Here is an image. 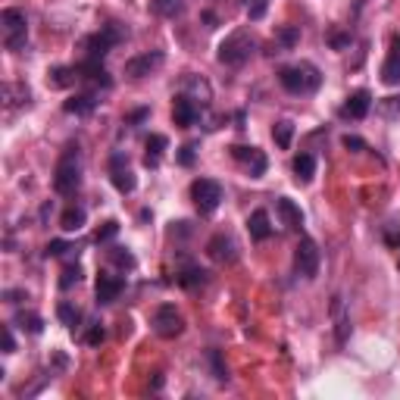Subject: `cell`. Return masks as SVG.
<instances>
[{"mask_svg":"<svg viewBox=\"0 0 400 400\" xmlns=\"http://www.w3.org/2000/svg\"><path fill=\"white\" fill-rule=\"evenodd\" d=\"M278 82L288 94H313L322 85V73L313 63H294L278 69Z\"/></svg>","mask_w":400,"mask_h":400,"instance_id":"obj_1","label":"cell"},{"mask_svg":"<svg viewBox=\"0 0 400 400\" xmlns=\"http://www.w3.org/2000/svg\"><path fill=\"white\" fill-rule=\"evenodd\" d=\"M82 182V160H79V144H69L59 157L57 169H53V188L57 194H75Z\"/></svg>","mask_w":400,"mask_h":400,"instance_id":"obj_2","label":"cell"},{"mask_svg":"<svg viewBox=\"0 0 400 400\" xmlns=\"http://www.w3.org/2000/svg\"><path fill=\"white\" fill-rule=\"evenodd\" d=\"M256 50V38L247 32V28H238V32H231L229 38L219 44V63L222 66H244L250 57H254Z\"/></svg>","mask_w":400,"mask_h":400,"instance_id":"obj_3","label":"cell"},{"mask_svg":"<svg viewBox=\"0 0 400 400\" xmlns=\"http://www.w3.org/2000/svg\"><path fill=\"white\" fill-rule=\"evenodd\" d=\"M0 35H3V44L7 50H22L26 47V38H28V19L22 10L16 7H7L0 13Z\"/></svg>","mask_w":400,"mask_h":400,"instance_id":"obj_4","label":"cell"},{"mask_svg":"<svg viewBox=\"0 0 400 400\" xmlns=\"http://www.w3.org/2000/svg\"><path fill=\"white\" fill-rule=\"evenodd\" d=\"M119 41H125V28L116 26V22H110V26H104L100 32H94L91 38L85 41V50H88V59H104L106 53L113 50V47L119 44Z\"/></svg>","mask_w":400,"mask_h":400,"instance_id":"obj_5","label":"cell"},{"mask_svg":"<svg viewBox=\"0 0 400 400\" xmlns=\"http://www.w3.org/2000/svg\"><path fill=\"white\" fill-rule=\"evenodd\" d=\"M191 197H194V207L200 213H216L222 204V184L213 182V178H197L191 184Z\"/></svg>","mask_w":400,"mask_h":400,"instance_id":"obj_6","label":"cell"},{"mask_svg":"<svg viewBox=\"0 0 400 400\" xmlns=\"http://www.w3.org/2000/svg\"><path fill=\"white\" fill-rule=\"evenodd\" d=\"M319 263H322V256H319L316 241H313V238H301V244H297V250H294V269H297V276L316 278V276H319Z\"/></svg>","mask_w":400,"mask_h":400,"instance_id":"obj_7","label":"cell"},{"mask_svg":"<svg viewBox=\"0 0 400 400\" xmlns=\"http://www.w3.org/2000/svg\"><path fill=\"white\" fill-rule=\"evenodd\" d=\"M153 332H157L160 338H166V341H172V338H178L184 332V319L182 313H178L172 303H163V307L153 313Z\"/></svg>","mask_w":400,"mask_h":400,"instance_id":"obj_8","label":"cell"},{"mask_svg":"<svg viewBox=\"0 0 400 400\" xmlns=\"http://www.w3.org/2000/svg\"><path fill=\"white\" fill-rule=\"evenodd\" d=\"M163 63H166V53H163V50L141 53V57H131L128 63H125V75H128V79H144V75L157 73Z\"/></svg>","mask_w":400,"mask_h":400,"instance_id":"obj_9","label":"cell"},{"mask_svg":"<svg viewBox=\"0 0 400 400\" xmlns=\"http://www.w3.org/2000/svg\"><path fill=\"white\" fill-rule=\"evenodd\" d=\"M231 157L238 160V163H244L247 166V172H250V178H260L263 172H266V153L260 151V147H244V144H235L231 147Z\"/></svg>","mask_w":400,"mask_h":400,"instance_id":"obj_10","label":"cell"},{"mask_svg":"<svg viewBox=\"0 0 400 400\" xmlns=\"http://www.w3.org/2000/svg\"><path fill=\"white\" fill-rule=\"evenodd\" d=\"M197 116H200V106H197V100H191L188 94H178V97L172 100V122H175L178 128L194 125Z\"/></svg>","mask_w":400,"mask_h":400,"instance_id":"obj_11","label":"cell"},{"mask_svg":"<svg viewBox=\"0 0 400 400\" xmlns=\"http://www.w3.org/2000/svg\"><path fill=\"white\" fill-rule=\"evenodd\" d=\"M122 288H125V282H122L119 276L100 272V276H97V288H94V294H97V303H113V301H119Z\"/></svg>","mask_w":400,"mask_h":400,"instance_id":"obj_12","label":"cell"},{"mask_svg":"<svg viewBox=\"0 0 400 400\" xmlns=\"http://www.w3.org/2000/svg\"><path fill=\"white\" fill-rule=\"evenodd\" d=\"M110 175H113V184H116L119 194H131L135 191V184H138V178H135V172L125 166L122 157H113L110 163Z\"/></svg>","mask_w":400,"mask_h":400,"instance_id":"obj_13","label":"cell"},{"mask_svg":"<svg viewBox=\"0 0 400 400\" xmlns=\"http://www.w3.org/2000/svg\"><path fill=\"white\" fill-rule=\"evenodd\" d=\"M235 250H238V247H235V241H231L229 235H213L210 244H207V254H210L216 263H231V260L238 256Z\"/></svg>","mask_w":400,"mask_h":400,"instance_id":"obj_14","label":"cell"},{"mask_svg":"<svg viewBox=\"0 0 400 400\" xmlns=\"http://www.w3.org/2000/svg\"><path fill=\"white\" fill-rule=\"evenodd\" d=\"M63 110L69 113V116H91V113L97 110V94H94V91L75 94V97H69L63 104Z\"/></svg>","mask_w":400,"mask_h":400,"instance_id":"obj_15","label":"cell"},{"mask_svg":"<svg viewBox=\"0 0 400 400\" xmlns=\"http://www.w3.org/2000/svg\"><path fill=\"white\" fill-rule=\"evenodd\" d=\"M75 73H79V79L91 82V85H104V88L113 85L110 75H106V69L100 66V59H85L82 66H75Z\"/></svg>","mask_w":400,"mask_h":400,"instance_id":"obj_16","label":"cell"},{"mask_svg":"<svg viewBox=\"0 0 400 400\" xmlns=\"http://www.w3.org/2000/svg\"><path fill=\"white\" fill-rule=\"evenodd\" d=\"M369 106H372V94H369V91H354L347 97V104H344L341 116H347V119H366Z\"/></svg>","mask_w":400,"mask_h":400,"instance_id":"obj_17","label":"cell"},{"mask_svg":"<svg viewBox=\"0 0 400 400\" xmlns=\"http://www.w3.org/2000/svg\"><path fill=\"white\" fill-rule=\"evenodd\" d=\"M332 319H335L338 344H344V341H347V335H350V319H347V313H344V297L341 294H335V301H332Z\"/></svg>","mask_w":400,"mask_h":400,"instance_id":"obj_18","label":"cell"},{"mask_svg":"<svg viewBox=\"0 0 400 400\" xmlns=\"http://www.w3.org/2000/svg\"><path fill=\"white\" fill-rule=\"evenodd\" d=\"M3 100H7L10 110H19V106H28L32 94H28L26 82H7V85H3Z\"/></svg>","mask_w":400,"mask_h":400,"instance_id":"obj_19","label":"cell"},{"mask_svg":"<svg viewBox=\"0 0 400 400\" xmlns=\"http://www.w3.org/2000/svg\"><path fill=\"white\" fill-rule=\"evenodd\" d=\"M247 231L254 241H266L272 235V225H269V213L266 210H254L247 219Z\"/></svg>","mask_w":400,"mask_h":400,"instance_id":"obj_20","label":"cell"},{"mask_svg":"<svg viewBox=\"0 0 400 400\" xmlns=\"http://www.w3.org/2000/svg\"><path fill=\"white\" fill-rule=\"evenodd\" d=\"M278 213H282V219H285V229H301L303 225V213H301V207L291 200V197H278Z\"/></svg>","mask_w":400,"mask_h":400,"instance_id":"obj_21","label":"cell"},{"mask_svg":"<svg viewBox=\"0 0 400 400\" xmlns=\"http://www.w3.org/2000/svg\"><path fill=\"white\" fill-rule=\"evenodd\" d=\"M291 169H294V178L301 184H309L316 175V157L313 153H301V157H294V163H291Z\"/></svg>","mask_w":400,"mask_h":400,"instance_id":"obj_22","label":"cell"},{"mask_svg":"<svg viewBox=\"0 0 400 400\" xmlns=\"http://www.w3.org/2000/svg\"><path fill=\"white\" fill-rule=\"evenodd\" d=\"M75 79H79L75 66H57V69L47 73V85H50V88H69Z\"/></svg>","mask_w":400,"mask_h":400,"instance_id":"obj_23","label":"cell"},{"mask_svg":"<svg viewBox=\"0 0 400 400\" xmlns=\"http://www.w3.org/2000/svg\"><path fill=\"white\" fill-rule=\"evenodd\" d=\"M166 144H169V141H166L163 135H151V138H147L144 166H151V169H157V166H160V160H163V151H166Z\"/></svg>","mask_w":400,"mask_h":400,"instance_id":"obj_24","label":"cell"},{"mask_svg":"<svg viewBox=\"0 0 400 400\" xmlns=\"http://www.w3.org/2000/svg\"><path fill=\"white\" fill-rule=\"evenodd\" d=\"M13 322L22 332H28V335H41V332H44V319H41L38 313H32V309H19Z\"/></svg>","mask_w":400,"mask_h":400,"instance_id":"obj_25","label":"cell"},{"mask_svg":"<svg viewBox=\"0 0 400 400\" xmlns=\"http://www.w3.org/2000/svg\"><path fill=\"white\" fill-rule=\"evenodd\" d=\"M59 229L63 231H82L85 229V210H82V207H69V210L59 216Z\"/></svg>","mask_w":400,"mask_h":400,"instance_id":"obj_26","label":"cell"},{"mask_svg":"<svg viewBox=\"0 0 400 400\" xmlns=\"http://www.w3.org/2000/svg\"><path fill=\"white\" fill-rule=\"evenodd\" d=\"M381 82H385V85H400V50H394L391 57L381 63Z\"/></svg>","mask_w":400,"mask_h":400,"instance_id":"obj_27","label":"cell"},{"mask_svg":"<svg viewBox=\"0 0 400 400\" xmlns=\"http://www.w3.org/2000/svg\"><path fill=\"white\" fill-rule=\"evenodd\" d=\"M297 44H301V28L297 26H282L276 32V47H282V50H294Z\"/></svg>","mask_w":400,"mask_h":400,"instance_id":"obj_28","label":"cell"},{"mask_svg":"<svg viewBox=\"0 0 400 400\" xmlns=\"http://www.w3.org/2000/svg\"><path fill=\"white\" fill-rule=\"evenodd\" d=\"M151 7H153V13L163 16V19H175V16L184 13V0H153Z\"/></svg>","mask_w":400,"mask_h":400,"instance_id":"obj_29","label":"cell"},{"mask_svg":"<svg viewBox=\"0 0 400 400\" xmlns=\"http://www.w3.org/2000/svg\"><path fill=\"white\" fill-rule=\"evenodd\" d=\"M204 282H207V272L200 266H184L178 272V285H184V288H197V285H204Z\"/></svg>","mask_w":400,"mask_h":400,"instance_id":"obj_30","label":"cell"},{"mask_svg":"<svg viewBox=\"0 0 400 400\" xmlns=\"http://www.w3.org/2000/svg\"><path fill=\"white\" fill-rule=\"evenodd\" d=\"M272 138H276V144L282 147V151H288V147H291V138H294V125H291L288 119L276 122V128H272Z\"/></svg>","mask_w":400,"mask_h":400,"instance_id":"obj_31","label":"cell"},{"mask_svg":"<svg viewBox=\"0 0 400 400\" xmlns=\"http://www.w3.org/2000/svg\"><path fill=\"white\" fill-rule=\"evenodd\" d=\"M57 316L63 319V325H69L73 332L79 328V322H82V313L73 307V303H59V307H57Z\"/></svg>","mask_w":400,"mask_h":400,"instance_id":"obj_32","label":"cell"},{"mask_svg":"<svg viewBox=\"0 0 400 400\" xmlns=\"http://www.w3.org/2000/svg\"><path fill=\"white\" fill-rule=\"evenodd\" d=\"M79 282H82V266H79V263H75V266H66L63 276H59V288L69 291L73 285H79Z\"/></svg>","mask_w":400,"mask_h":400,"instance_id":"obj_33","label":"cell"},{"mask_svg":"<svg viewBox=\"0 0 400 400\" xmlns=\"http://www.w3.org/2000/svg\"><path fill=\"white\" fill-rule=\"evenodd\" d=\"M110 260L116 263V266H122V269H135V256H131L128 250H122V247H113L110 250Z\"/></svg>","mask_w":400,"mask_h":400,"instance_id":"obj_34","label":"cell"},{"mask_svg":"<svg viewBox=\"0 0 400 400\" xmlns=\"http://www.w3.org/2000/svg\"><path fill=\"white\" fill-rule=\"evenodd\" d=\"M210 363H213V372H216V381H229V369L222 366V356H219V350H210Z\"/></svg>","mask_w":400,"mask_h":400,"instance_id":"obj_35","label":"cell"},{"mask_svg":"<svg viewBox=\"0 0 400 400\" xmlns=\"http://www.w3.org/2000/svg\"><path fill=\"white\" fill-rule=\"evenodd\" d=\"M266 7H269V0H247V16L250 19H263Z\"/></svg>","mask_w":400,"mask_h":400,"instance_id":"obj_36","label":"cell"},{"mask_svg":"<svg viewBox=\"0 0 400 400\" xmlns=\"http://www.w3.org/2000/svg\"><path fill=\"white\" fill-rule=\"evenodd\" d=\"M104 338H106V332H104V328H100V322H94V325L88 328L85 344H91V347H97V344H104Z\"/></svg>","mask_w":400,"mask_h":400,"instance_id":"obj_37","label":"cell"},{"mask_svg":"<svg viewBox=\"0 0 400 400\" xmlns=\"http://www.w3.org/2000/svg\"><path fill=\"white\" fill-rule=\"evenodd\" d=\"M69 250H73V244H69V241H50L44 254H47V256H66Z\"/></svg>","mask_w":400,"mask_h":400,"instance_id":"obj_38","label":"cell"},{"mask_svg":"<svg viewBox=\"0 0 400 400\" xmlns=\"http://www.w3.org/2000/svg\"><path fill=\"white\" fill-rule=\"evenodd\" d=\"M119 235V222H104V229H97V241L104 244V241H110V238H116Z\"/></svg>","mask_w":400,"mask_h":400,"instance_id":"obj_39","label":"cell"},{"mask_svg":"<svg viewBox=\"0 0 400 400\" xmlns=\"http://www.w3.org/2000/svg\"><path fill=\"white\" fill-rule=\"evenodd\" d=\"M194 151H197L194 144L178 147V163H182V166H194Z\"/></svg>","mask_w":400,"mask_h":400,"instance_id":"obj_40","label":"cell"},{"mask_svg":"<svg viewBox=\"0 0 400 400\" xmlns=\"http://www.w3.org/2000/svg\"><path fill=\"white\" fill-rule=\"evenodd\" d=\"M344 147L347 151H366V141L356 138V135H344Z\"/></svg>","mask_w":400,"mask_h":400,"instance_id":"obj_41","label":"cell"},{"mask_svg":"<svg viewBox=\"0 0 400 400\" xmlns=\"http://www.w3.org/2000/svg\"><path fill=\"white\" fill-rule=\"evenodd\" d=\"M13 350H16L13 332H10V325H3V354H13Z\"/></svg>","mask_w":400,"mask_h":400,"instance_id":"obj_42","label":"cell"},{"mask_svg":"<svg viewBox=\"0 0 400 400\" xmlns=\"http://www.w3.org/2000/svg\"><path fill=\"white\" fill-rule=\"evenodd\" d=\"M147 116H151V110H135V113H128V116H125V122H128V125H138V122H144Z\"/></svg>","mask_w":400,"mask_h":400,"instance_id":"obj_43","label":"cell"},{"mask_svg":"<svg viewBox=\"0 0 400 400\" xmlns=\"http://www.w3.org/2000/svg\"><path fill=\"white\" fill-rule=\"evenodd\" d=\"M347 44H350L347 35H332V47H335V50H341V47H347Z\"/></svg>","mask_w":400,"mask_h":400,"instance_id":"obj_44","label":"cell"},{"mask_svg":"<svg viewBox=\"0 0 400 400\" xmlns=\"http://www.w3.org/2000/svg\"><path fill=\"white\" fill-rule=\"evenodd\" d=\"M3 297H7V301H10V303H19V301H28V294H26V291H7V294H3Z\"/></svg>","mask_w":400,"mask_h":400,"instance_id":"obj_45","label":"cell"},{"mask_svg":"<svg viewBox=\"0 0 400 400\" xmlns=\"http://www.w3.org/2000/svg\"><path fill=\"white\" fill-rule=\"evenodd\" d=\"M397 110H400V100H397V97H388V100H385V113L391 116V113H397Z\"/></svg>","mask_w":400,"mask_h":400,"instance_id":"obj_46","label":"cell"},{"mask_svg":"<svg viewBox=\"0 0 400 400\" xmlns=\"http://www.w3.org/2000/svg\"><path fill=\"white\" fill-rule=\"evenodd\" d=\"M363 3H366V0H356V10H360V7H363Z\"/></svg>","mask_w":400,"mask_h":400,"instance_id":"obj_47","label":"cell"}]
</instances>
